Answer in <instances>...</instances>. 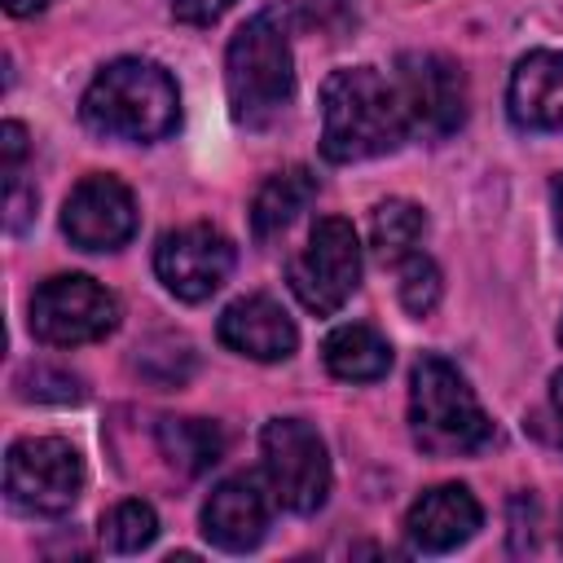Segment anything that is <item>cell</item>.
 <instances>
[{"label":"cell","instance_id":"16","mask_svg":"<svg viewBox=\"0 0 563 563\" xmlns=\"http://www.w3.org/2000/svg\"><path fill=\"white\" fill-rule=\"evenodd\" d=\"M321 361L334 378L343 383H378L387 369H391V343L374 330V325H361V321H347V325H334L321 343Z\"/></svg>","mask_w":563,"mask_h":563},{"label":"cell","instance_id":"19","mask_svg":"<svg viewBox=\"0 0 563 563\" xmlns=\"http://www.w3.org/2000/svg\"><path fill=\"white\" fill-rule=\"evenodd\" d=\"M422 229H427V216H422L418 202H409V198H387V202H378L374 216H369V246H374V255H378L383 264H400V260L413 255Z\"/></svg>","mask_w":563,"mask_h":563},{"label":"cell","instance_id":"6","mask_svg":"<svg viewBox=\"0 0 563 563\" xmlns=\"http://www.w3.org/2000/svg\"><path fill=\"white\" fill-rule=\"evenodd\" d=\"M286 282L308 312H317V317L339 312L361 282V242H356L352 220L321 216L312 224L303 251L286 264Z\"/></svg>","mask_w":563,"mask_h":563},{"label":"cell","instance_id":"20","mask_svg":"<svg viewBox=\"0 0 563 563\" xmlns=\"http://www.w3.org/2000/svg\"><path fill=\"white\" fill-rule=\"evenodd\" d=\"M154 537H158V515H154V506L141 501V497L119 501V506L101 519V545L114 550V554H136V550H145Z\"/></svg>","mask_w":563,"mask_h":563},{"label":"cell","instance_id":"17","mask_svg":"<svg viewBox=\"0 0 563 563\" xmlns=\"http://www.w3.org/2000/svg\"><path fill=\"white\" fill-rule=\"evenodd\" d=\"M312 198H317V176L308 167L273 172L260 185L255 202H251V233H255V242H273L277 233H286L299 220V211H308Z\"/></svg>","mask_w":563,"mask_h":563},{"label":"cell","instance_id":"28","mask_svg":"<svg viewBox=\"0 0 563 563\" xmlns=\"http://www.w3.org/2000/svg\"><path fill=\"white\" fill-rule=\"evenodd\" d=\"M559 545H563V519H559Z\"/></svg>","mask_w":563,"mask_h":563},{"label":"cell","instance_id":"18","mask_svg":"<svg viewBox=\"0 0 563 563\" xmlns=\"http://www.w3.org/2000/svg\"><path fill=\"white\" fill-rule=\"evenodd\" d=\"M158 449H163V457L176 471L198 475V471H207V466L220 462L224 431L216 422H207V418H163L158 422Z\"/></svg>","mask_w":563,"mask_h":563},{"label":"cell","instance_id":"12","mask_svg":"<svg viewBox=\"0 0 563 563\" xmlns=\"http://www.w3.org/2000/svg\"><path fill=\"white\" fill-rule=\"evenodd\" d=\"M268 501L273 493H264V484L255 475H229L211 488L207 506H202V532L211 545L242 554L255 550L268 532Z\"/></svg>","mask_w":563,"mask_h":563},{"label":"cell","instance_id":"26","mask_svg":"<svg viewBox=\"0 0 563 563\" xmlns=\"http://www.w3.org/2000/svg\"><path fill=\"white\" fill-rule=\"evenodd\" d=\"M550 405H554V418H559V440H563V369L550 378Z\"/></svg>","mask_w":563,"mask_h":563},{"label":"cell","instance_id":"24","mask_svg":"<svg viewBox=\"0 0 563 563\" xmlns=\"http://www.w3.org/2000/svg\"><path fill=\"white\" fill-rule=\"evenodd\" d=\"M229 4H233V0H172V13H176L180 22H189V26H207V22H216Z\"/></svg>","mask_w":563,"mask_h":563},{"label":"cell","instance_id":"27","mask_svg":"<svg viewBox=\"0 0 563 563\" xmlns=\"http://www.w3.org/2000/svg\"><path fill=\"white\" fill-rule=\"evenodd\" d=\"M53 0H4V9L13 13V18H26V13H40V9H48Z\"/></svg>","mask_w":563,"mask_h":563},{"label":"cell","instance_id":"1","mask_svg":"<svg viewBox=\"0 0 563 563\" xmlns=\"http://www.w3.org/2000/svg\"><path fill=\"white\" fill-rule=\"evenodd\" d=\"M405 136L409 114L396 79H383L374 66H347L321 84V154L330 163L378 158Z\"/></svg>","mask_w":563,"mask_h":563},{"label":"cell","instance_id":"23","mask_svg":"<svg viewBox=\"0 0 563 563\" xmlns=\"http://www.w3.org/2000/svg\"><path fill=\"white\" fill-rule=\"evenodd\" d=\"M0 158H4V185L22 180V158H26V128L22 123H4L0 128Z\"/></svg>","mask_w":563,"mask_h":563},{"label":"cell","instance_id":"10","mask_svg":"<svg viewBox=\"0 0 563 563\" xmlns=\"http://www.w3.org/2000/svg\"><path fill=\"white\" fill-rule=\"evenodd\" d=\"M154 273H158V282L176 299L202 303V299H211L229 282V273H233V242L220 229H211V224H180V229L158 238Z\"/></svg>","mask_w":563,"mask_h":563},{"label":"cell","instance_id":"14","mask_svg":"<svg viewBox=\"0 0 563 563\" xmlns=\"http://www.w3.org/2000/svg\"><path fill=\"white\" fill-rule=\"evenodd\" d=\"M216 334L229 352L238 356H251V361H286L299 343V330L295 321L286 317V308L268 295H246V299H233L220 321H216Z\"/></svg>","mask_w":563,"mask_h":563},{"label":"cell","instance_id":"25","mask_svg":"<svg viewBox=\"0 0 563 563\" xmlns=\"http://www.w3.org/2000/svg\"><path fill=\"white\" fill-rule=\"evenodd\" d=\"M550 207H554V229H559V238H563V172L550 180Z\"/></svg>","mask_w":563,"mask_h":563},{"label":"cell","instance_id":"4","mask_svg":"<svg viewBox=\"0 0 563 563\" xmlns=\"http://www.w3.org/2000/svg\"><path fill=\"white\" fill-rule=\"evenodd\" d=\"M409 431L435 457H462L493 440L488 413L444 356H422L409 374Z\"/></svg>","mask_w":563,"mask_h":563},{"label":"cell","instance_id":"22","mask_svg":"<svg viewBox=\"0 0 563 563\" xmlns=\"http://www.w3.org/2000/svg\"><path fill=\"white\" fill-rule=\"evenodd\" d=\"M18 396H22V400H79L84 387H79L75 374L35 365V369H26V374L18 378Z\"/></svg>","mask_w":563,"mask_h":563},{"label":"cell","instance_id":"9","mask_svg":"<svg viewBox=\"0 0 563 563\" xmlns=\"http://www.w3.org/2000/svg\"><path fill=\"white\" fill-rule=\"evenodd\" d=\"M396 92L409 114V132L444 141L466 119V75L444 53H400Z\"/></svg>","mask_w":563,"mask_h":563},{"label":"cell","instance_id":"15","mask_svg":"<svg viewBox=\"0 0 563 563\" xmlns=\"http://www.w3.org/2000/svg\"><path fill=\"white\" fill-rule=\"evenodd\" d=\"M510 119L528 132H563V53L537 48L515 62L506 88Z\"/></svg>","mask_w":563,"mask_h":563},{"label":"cell","instance_id":"3","mask_svg":"<svg viewBox=\"0 0 563 563\" xmlns=\"http://www.w3.org/2000/svg\"><path fill=\"white\" fill-rule=\"evenodd\" d=\"M224 88L233 119L246 128L268 123L295 92V57L282 9H260L238 26L224 53Z\"/></svg>","mask_w":563,"mask_h":563},{"label":"cell","instance_id":"29","mask_svg":"<svg viewBox=\"0 0 563 563\" xmlns=\"http://www.w3.org/2000/svg\"><path fill=\"white\" fill-rule=\"evenodd\" d=\"M559 343H563V317H559Z\"/></svg>","mask_w":563,"mask_h":563},{"label":"cell","instance_id":"21","mask_svg":"<svg viewBox=\"0 0 563 563\" xmlns=\"http://www.w3.org/2000/svg\"><path fill=\"white\" fill-rule=\"evenodd\" d=\"M400 303L413 317H427L440 303V268L418 251L409 260H400Z\"/></svg>","mask_w":563,"mask_h":563},{"label":"cell","instance_id":"7","mask_svg":"<svg viewBox=\"0 0 563 563\" xmlns=\"http://www.w3.org/2000/svg\"><path fill=\"white\" fill-rule=\"evenodd\" d=\"M4 493L26 515H62L84 493V457L70 440L26 435L4 453Z\"/></svg>","mask_w":563,"mask_h":563},{"label":"cell","instance_id":"11","mask_svg":"<svg viewBox=\"0 0 563 563\" xmlns=\"http://www.w3.org/2000/svg\"><path fill=\"white\" fill-rule=\"evenodd\" d=\"M62 233L79 251H119L136 233V198L119 176L92 172L84 176L66 207H62Z\"/></svg>","mask_w":563,"mask_h":563},{"label":"cell","instance_id":"2","mask_svg":"<svg viewBox=\"0 0 563 563\" xmlns=\"http://www.w3.org/2000/svg\"><path fill=\"white\" fill-rule=\"evenodd\" d=\"M79 114L92 132L114 141H163L180 123V92L158 62L119 57L97 70Z\"/></svg>","mask_w":563,"mask_h":563},{"label":"cell","instance_id":"5","mask_svg":"<svg viewBox=\"0 0 563 563\" xmlns=\"http://www.w3.org/2000/svg\"><path fill=\"white\" fill-rule=\"evenodd\" d=\"M264 479L277 506L295 515H312L330 497V453L325 440L303 418H273L260 431Z\"/></svg>","mask_w":563,"mask_h":563},{"label":"cell","instance_id":"8","mask_svg":"<svg viewBox=\"0 0 563 563\" xmlns=\"http://www.w3.org/2000/svg\"><path fill=\"white\" fill-rule=\"evenodd\" d=\"M119 325V299L84 273L48 277L31 299V334L48 347L97 343Z\"/></svg>","mask_w":563,"mask_h":563},{"label":"cell","instance_id":"13","mask_svg":"<svg viewBox=\"0 0 563 563\" xmlns=\"http://www.w3.org/2000/svg\"><path fill=\"white\" fill-rule=\"evenodd\" d=\"M484 523V510L466 484H435L427 488L409 515H405V537L422 554H449L466 545Z\"/></svg>","mask_w":563,"mask_h":563}]
</instances>
